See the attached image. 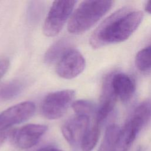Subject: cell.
I'll use <instances>...</instances> for the list:
<instances>
[{"label":"cell","instance_id":"6da1fadb","mask_svg":"<svg viewBox=\"0 0 151 151\" xmlns=\"http://www.w3.org/2000/svg\"><path fill=\"white\" fill-rule=\"evenodd\" d=\"M142 12L128 7L118 9L105 19L94 31L90 38L93 48L123 42L129 38L140 25Z\"/></svg>","mask_w":151,"mask_h":151},{"label":"cell","instance_id":"7a4b0ae2","mask_svg":"<svg viewBox=\"0 0 151 151\" xmlns=\"http://www.w3.org/2000/svg\"><path fill=\"white\" fill-rule=\"evenodd\" d=\"M112 1H84L71 14L67 29L72 34L83 33L96 24L111 8Z\"/></svg>","mask_w":151,"mask_h":151},{"label":"cell","instance_id":"3957f363","mask_svg":"<svg viewBox=\"0 0 151 151\" xmlns=\"http://www.w3.org/2000/svg\"><path fill=\"white\" fill-rule=\"evenodd\" d=\"M76 1H55L52 4L44 21L42 31L47 37H54L71 17Z\"/></svg>","mask_w":151,"mask_h":151},{"label":"cell","instance_id":"277c9868","mask_svg":"<svg viewBox=\"0 0 151 151\" xmlns=\"http://www.w3.org/2000/svg\"><path fill=\"white\" fill-rule=\"evenodd\" d=\"M75 91L70 89L57 91L47 94L41 104V112L50 120L61 117L73 103Z\"/></svg>","mask_w":151,"mask_h":151},{"label":"cell","instance_id":"5b68a950","mask_svg":"<svg viewBox=\"0 0 151 151\" xmlns=\"http://www.w3.org/2000/svg\"><path fill=\"white\" fill-rule=\"evenodd\" d=\"M86 67V60L75 48L69 50L57 62L56 73L64 79H72L80 75Z\"/></svg>","mask_w":151,"mask_h":151},{"label":"cell","instance_id":"8992f818","mask_svg":"<svg viewBox=\"0 0 151 151\" xmlns=\"http://www.w3.org/2000/svg\"><path fill=\"white\" fill-rule=\"evenodd\" d=\"M35 111V104L30 101H23L11 106L0 114V131L10 129L31 118Z\"/></svg>","mask_w":151,"mask_h":151},{"label":"cell","instance_id":"52a82bcc","mask_svg":"<svg viewBox=\"0 0 151 151\" xmlns=\"http://www.w3.org/2000/svg\"><path fill=\"white\" fill-rule=\"evenodd\" d=\"M47 129L48 127L44 124H28L12 130L9 138L20 149H30L38 142Z\"/></svg>","mask_w":151,"mask_h":151},{"label":"cell","instance_id":"ba28073f","mask_svg":"<svg viewBox=\"0 0 151 151\" xmlns=\"http://www.w3.org/2000/svg\"><path fill=\"white\" fill-rule=\"evenodd\" d=\"M90 127V117L76 114L63 124L61 132L67 142L75 147L80 146Z\"/></svg>","mask_w":151,"mask_h":151},{"label":"cell","instance_id":"9c48e42d","mask_svg":"<svg viewBox=\"0 0 151 151\" xmlns=\"http://www.w3.org/2000/svg\"><path fill=\"white\" fill-rule=\"evenodd\" d=\"M111 74L104 80L100 103L96 113V122L99 125L101 124L113 111L117 97L113 91L110 83Z\"/></svg>","mask_w":151,"mask_h":151},{"label":"cell","instance_id":"30bf717a","mask_svg":"<svg viewBox=\"0 0 151 151\" xmlns=\"http://www.w3.org/2000/svg\"><path fill=\"white\" fill-rule=\"evenodd\" d=\"M110 83L117 98H119L123 102L130 100L134 93L135 82L129 75L121 73L111 75Z\"/></svg>","mask_w":151,"mask_h":151},{"label":"cell","instance_id":"8fae6325","mask_svg":"<svg viewBox=\"0 0 151 151\" xmlns=\"http://www.w3.org/2000/svg\"><path fill=\"white\" fill-rule=\"evenodd\" d=\"M73 41L68 38H62L52 45H51L44 55V61L45 63L51 64L60 59L72 48Z\"/></svg>","mask_w":151,"mask_h":151},{"label":"cell","instance_id":"7c38bea8","mask_svg":"<svg viewBox=\"0 0 151 151\" xmlns=\"http://www.w3.org/2000/svg\"><path fill=\"white\" fill-rule=\"evenodd\" d=\"M121 128L116 124L109 125L106 131L98 151H114Z\"/></svg>","mask_w":151,"mask_h":151},{"label":"cell","instance_id":"4fadbf2b","mask_svg":"<svg viewBox=\"0 0 151 151\" xmlns=\"http://www.w3.org/2000/svg\"><path fill=\"white\" fill-rule=\"evenodd\" d=\"M24 85L19 80H12L0 84V101L14 99L22 91Z\"/></svg>","mask_w":151,"mask_h":151},{"label":"cell","instance_id":"5bb4252c","mask_svg":"<svg viewBox=\"0 0 151 151\" xmlns=\"http://www.w3.org/2000/svg\"><path fill=\"white\" fill-rule=\"evenodd\" d=\"M100 136V125L95 123L90 126L84 136L80 147L82 151H91L96 146Z\"/></svg>","mask_w":151,"mask_h":151},{"label":"cell","instance_id":"9a60e30c","mask_svg":"<svg viewBox=\"0 0 151 151\" xmlns=\"http://www.w3.org/2000/svg\"><path fill=\"white\" fill-rule=\"evenodd\" d=\"M136 65L141 71L151 70V45L140 50L136 56Z\"/></svg>","mask_w":151,"mask_h":151},{"label":"cell","instance_id":"2e32d148","mask_svg":"<svg viewBox=\"0 0 151 151\" xmlns=\"http://www.w3.org/2000/svg\"><path fill=\"white\" fill-rule=\"evenodd\" d=\"M71 107L76 114L88 117L94 113L96 114L97 111L94 103L87 100H76L72 103Z\"/></svg>","mask_w":151,"mask_h":151},{"label":"cell","instance_id":"e0dca14e","mask_svg":"<svg viewBox=\"0 0 151 151\" xmlns=\"http://www.w3.org/2000/svg\"><path fill=\"white\" fill-rule=\"evenodd\" d=\"M43 11V4L40 1L30 2L28 8L27 15L31 22H35L39 19Z\"/></svg>","mask_w":151,"mask_h":151},{"label":"cell","instance_id":"ac0fdd59","mask_svg":"<svg viewBox=\"0 0 151 151\" xmlns=\"http://www.w3.org/2000/svg\"><path fill=\"white\" fill-rule=\"evenodd\" d=\"M10 65V61L8 58H5L0 60V79L8 71Z\"/></svg>","mask_w":151,"mask_h":151},{"label":"cell","instance_id":"d6986e66","mask_svg":"<svg viewBox=\"0 0 151 151\" xmlns=\"http://www.w3.org/2000/svg\"><path fill=\"white\" fill-rule=\"evenodd\" d=\"M11 130L12 129H8L0 131V146L4 143L8 137H9Z\"/></svg>","mask_w":151,"mask_h":151},{"label":"cell","instance_id":"ffe728a7","mask_svg":"<svg viewBox=\"0 0 151 151\" xmlns=\"http://www.w3.org/2000/svg\"><path fill=\"white\" fill-rule=\"evenodd\" d=\"M55 147H52L51 146H44V147H41L40 148L38 149H35L33 150H27V151H54Z\"/></svg>","mask_w":151,"mask_h":151},{"label":"cell","instance_id":"44dd1931","mask_svg":"<svg viewBox=\"0 0 151 151\" xmlns=\"http://www.w3.org/2000/svg\"><path fill=\"white\" fill-rule=\"evenodd\" d=\"M145 10L147 13L151 14V1H149L146 2L145 5Z\"/></svg>","mask_w":151,"mask_h":151},{"label":"cell","instance_id":"7402d4cb","mask_svg":"<svg viewBox=\"0 0 151 151\" xmlns=\"http://www.w3.org/2000/svg\"><path fill=\"white\" fill-rule=\"evenodd\" d=\"M54 151H63V150H60V149H58L55 148V150H54Z\"/></svg>","mask_w":151,"mask_h":151},{"label":"cell","instance_id":"603a6c76","mask_svg":"<svg viewBox=\"0 0 151 151\" xmlns=\"http://www.w3.org/2000/svg\"><path fill=\"white\" fill-rule=\"evenodd\" d=\"M137 151H141V149H138Z\"/></svg>","mask_w":151,"mask_h":151}]
</instances>
